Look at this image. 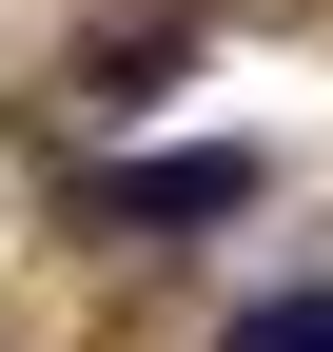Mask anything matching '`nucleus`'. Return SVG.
I'll return each mask as SVG.
<instances>
[{"instance_id":"nucleus-1","label":"nucleus","mask_w":333,"mask_h":352,"mask_svg":"<svg viewBox=\"0 0 333 352\" xmlns=\"http://www.w3.org/2000/svg\"><path fill=\"white\" fill-rule=\"evenodd\" d=\"M255 196V157H138V176H98V215H138V235H177V215H235Z\"/></svg>"}]
</instances>
